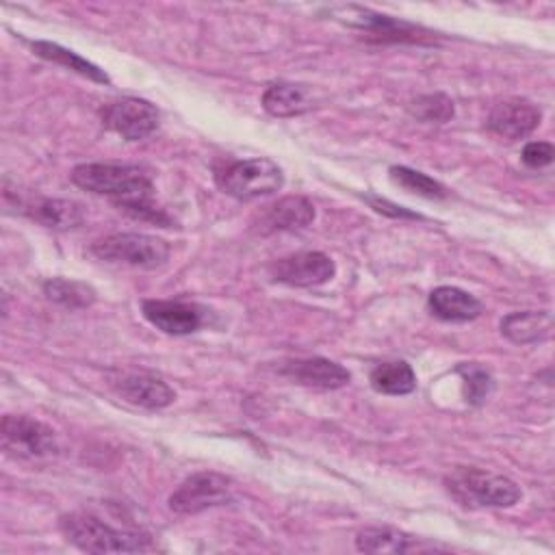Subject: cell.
<instances>
[{"instance_id":"6da1fadb","label":"cell","mask_w":555,"mask_h":555,"mask_svg":"<svg viewBox=\"0 0 555 555\" xmlns=\"http://www.w3.org/2000/svg\"><path fill=\"white\" fill-rule=\"evenodd\" d=\"M72 180L85 191L117 199L124 210H128L139 219H150L163 225L169 223V217L158 208H154L152 182L139 167L87 163V165L74 167Z\"/></svg>"},{"instance_id":"7a4b0ae2","label":"cell","mask_w":555,"mask_h":555,"mask_svg":"<svg viewBox=\"0 0 555 555\" xmlns=\"http://www.w3.org/2000/svg\"><path fill=\"white\" fill-rule=\"evenodd\" d=\"M449 494L464 507H512L520 499V488L496 473L457 466L444 477Z\"/></svg>"},{"instance_id":"3957f363","label":"cell","mask_w":555,"mask_h":555,"mask_svg":"<svg viewBox=\"0 0 555 555\" xmlns=\"http://www.w3.org/2000/svg\"><path fill=\"white\" fill-rule=\"evenodd\" d=\"M61 531L74 546L87 553H139L150 548L145 533L113 529L91 514L63 516Z\"/></svg>"},{"instance_id":"277c9868","label":"cell","mask_w":555,"mask_h":555,"mask_svg":"<svg viewBox=\"0 0 555 555\" xmlns=\"http://www.w3.org/2000/svg\"><path fill=\"white\" fill-rule=\"evenodd\" d=\"M91 251L102 260L139 269H156L169 258V245L163 238L139 232L111 234L93 243Z\"/></svg>"},{"instance_id":"5b68a950","label":"cell","mask_w":555,"mask_h":555,"mask_svg":"<svg viewBox=\"0 0 555 555\" xmlns=\"http://www.w3.org/2000/svg\"><path fill=\"white\" fill-rule=\"evenodd\" d=\"M219 186L236 199H256L280 191L282 169L269 158L236 160L217 176Z\"/></svg>"},{"instance_id":"8992f818","label":"cell","mask_w":555,"mask_h":555,"mask_svg":"<svg viewBox=\"0 0 555 555\" xmlns=\"http://www.w3.org/2000/svg\"><path fill=\"white\" fill-rule=\"evenodd\" d=\"M2 449L20 460H46L56 455L59 444L52 427L30 416L7 414L2 418Z\"/></svg>"},{"instance_id":"52a82bcc","label":"cell","mask_w":555,"mask_h":555,"mask_svg":"<svg viewBox=\"0 0 555 555\" xmlns=\"http://www.w3.org/2000/svg\"><path fill=\"white\" fill-rule=\"evenodd\" d=\"M232 481L230 477L215 473V470H202L186 477L169 496V507L176 514H197L208 507L225 505L232 501Z\"/></svg>"},{"instance_id":"ba28073f","label":"cell","mask_w":555,"mask_h":555,"mask_svg":"<svg viewBox=\"0 0 555 555\" xmlns=\"http://www.w3.org/2000/svg\"><path fill=\"white\" fill-rule=\"evenodd\" d=\"M104 124L126 141H141L158 126V111L139 98H121L104 108Z\"/></svg>"},{"instance_id":"9c48e42d","label":"cell","mask_w":555,"mask_h":555,"mask_svg":"<svg viewBox=\"0 0 555 555\" xmlns=\"http://www.w3.org/2000/svg\"><path fill=\"white\" fill-rule=\"evenodd\" d=\"M111 386L124 401L145 410H160L176 399L169 384L145 371H119L111 375Z\"/></svg>"},{"instance_id":"30bf717a","label":"cell","mask_w":555,"mask_h":555,"mask_svg":"<svg viewBox=\"0 0 555 555\" xmlns=\"http://www.w3.org/2000/svg\"><path fill=\"white\" fill-rule=\"evenodd\" d=\"M334 17H340L345 20L347 24L351 26H358V28H364L366 33L375 35L379 41H429L431 33L418 28V26H412L408 22H399L395 17H388V15H379V13H373L369 9H360V7H338L332 11Z\"/></svg>"},{"instance_id":"8fae6325","label":"cell","mask_w":555,"mask_h":555,"mask_svg":"<svg viewBox=\"0 0 555 555\" xmlns=\"http://www.w3.org/2000/svg\"><path fill=\"white\" fill-rule=\"evenodd\" d=\"M336 273L334 260L323 251H299L280 258L271 267V275L278 282L291 286H317L332 280Z\"/></svg>"},{"instance_id":"7c38bea8","label":"cell","mask_w":555,"mask_h":555,"mask_svg":"<svg viewBox=\"0 0 555 555\" xmlns=\"http://www.w3.org/2000/svg\"><path fill=\"white\" fill-rule=\"evenodd\" d=\"M540 108L527 100L499 102L488 115V128L505 139H525L540 124Z\"/></svg>"},{"instance_id":"4fadbf2b","label":"cell","mask_w":555,"mask_h":555,"mask_svg":"<svg viewBox=\"0 0 555 555\" xmlns=\"http://www.w3.org/2000/svg\"><path fill=\"white\" fill-rule=\"evenodd\" d=\"M282 375L288 379L301 384V386H312V388H323V390H334L345 384H349L351 375L345 366L325 360V358H297L288 360L282 364Z\"/></svg>"},{"instance_id":"5bb4252c","label":"cell","mask_w":555,"mask_h":555,"mask_svg":"<svg viewBox=\"0 0 555 555\" xmlns=\"http://www.w3.org/2000/svg\"><path fill=\"white\" fill-rule=\"evenodd\" d=\"M145 319L165 334L182 336L199 330L202 312L193 304L169 301V299H147L143 301Z\"/></svg>"},{"instance_id":"9a60e30c","label":"cell","mask_w":555,"mask_h":555,"mask_svg":"<svg viewBox=\"0 0 555 555\" xmlns=\"http://www.w3.org/2000/svg\"><path fill=\"white\" fill-rule=\"evenodd\" d=\"M429 308L444 321H470L483 312V306L470 293L455 286H438L429 295Z\"/></svg>"},{"instance_id":"2e32d148","label":"cell","mask_w":555,"mask_h":555,"mask_svg":"<svg viewBox=\"0 0 555 555\" xmlns=\"http://www.w3.org/2000/svg\"><path fill=\"white\" fill-rule=\"evenodd\" d=\"M553 330V317L544 310H525L512 312L501 321V334L516 345L544 340Z\"/></svg>"},{"instance_id":"e0dca14e","label":"cell","mask_w":555,"mask_h":555,"mask_svg":"<svg viewBox=\"0 0 555 555\" xmlns=\"http://www.w3.org/2000/svg\"><path fill=\"white\" fill-rule=\"evenodd\" d=\"M26 212L39 221L46 228L54 230H69L82 223L85 212L82 206L72 202V199H52V197H41L30 204H26Z\"/></svg>"},{"instance_id":"ac0fdd59","label":"cell","mask_w":555,"mask_h":555,"mask_svg":"<svg viewBox=\"0 0 555 555\" xmlns=\"http://www.w3.org/2000/svg\"><path fill=\"white\" fill-rule=\"evenodd\" d=\"M312 219L314 206L306 197L288 195L267 206L262 215V225H267V230H299L312 223Z\"/></svg>"},{"instance_id":"d6986e66","label":"cell","mask_w":555,"mask_h":555,"mask_svg":"<svg viewBox=\"0 0 555 555\" xmlns=\"http://www.w3.org/2000/svg\"><path fill=\"white\" fill-rule=\"evenodd\" d=\"M356 546L364 553H408L418 548L412 535H405L392 527H366L358 531Z\"/></svg>"},{"instance_id":"ffe728a7","label":"cell","mask_w":555,"mask_h":555,"mask_svg":"<svg viewBox=\"0 0 555 555\" xmlns=\"http://www.w3.org/2000/svg\"><path fill=\"white\" fill-rule=\"evenodd\" d=\"M262 106L273 117H293L306 113L310 108V100L301 87L275 82L262 93Z\"/></svg>"},{"instance_id":"44dd1931","label":"cell","mask_w":555,"mask_h":555,"mask_svg":"<svg viewBox=\"0 0 555 555\" xmlns=\"http://www.w3.org/2000/svg\"><path fill=\"white\" fill-rule=\"evenodd\" d=\"M33 50L37 56L46 59V61H52L56 65H63L89 80H95V82H108V76L98 67L93 65L91 61L78 56L76 52L59 46V43H52V41H33Z\"/></svg>"},{"instance_id":"7402d4cb","label":"cell","mask_w":555,"mask_h":555,"mask_svg":"<svg viewBox=\"0 0 555 555\" xmlns=\"http://www.w3.org/2000/svg\"><path fill=\"white\" fill-rule=\"evenodd\" d=\"M371 386L384 395H408L416 388V375L403 360L384 362L371 371Z\"/></svg>"},{"instance_id":"603a6c76","label":"cell","mask_w":555,"mask_h":555,"mask_svg":"<svg viewBox=\"0 0 555 555\" xmlns=\"http://www.w3.org/2000/svg\"><path fill=\"white\" fill-rule=\"evenodd\" d=\"M43 293L50 301L61 304L65 308H87L95 301V291L89 284L76 282V280H63V278L48 280L43 284Z\"/></svg>"},{"instance_id":"cb8c5ba5","label":"cell","mask_w":555,"mask_h":555,"mask_svg":"<svg viewBox=\"0 0 555 555\" xmlns=\"http://www.w3.org/2000/svg\"><path fill=\"white\" fill-rule=\"evenodd\" d=\"M390 178L399 184V186H403L405 191H410V193H416V195H421V197H429V199H440V197H444L447 195V189L440 184V182H436L434 178H429V176H425V173H421V171H414V169H410V167H390Z\"/></svg>"},{"instance_id":"d4e9b609","label":"cell","mask_w":555,"mask_h":555,"mask_svg":"<svg viewBox=\"0 0 555 555\" xmlns=\"http://www.w3.org/2000/svg\"><path fill=\"white\" fill-rule=\"evenodd\" d=\"M410 113L423 121H449L455 113L451 98H447L444 93H427V95H418L416 100H412L410 104Z\"/></svg>"},{"instance_id":"484cf974","label":"cell","mask_w":555,"mask_h":555,"mask_svg":"<svg viewBox=\"0 0 555 555\" xmlns=\"http://www.w3.org/2000/svg\"><path fill=\"white\" fill-rule=\"evenodd\" d=\"M457 373L462 375L464 397H466L468 403L479 405L490 397L494 384H492V377L486 369H481L479 364H460Z\"/></svg>"},{"instance_id":"4316f807","label":"cell","mask_w":555,"mask_h":555,"mask_svg":"<svg viewBox=\"0 0 555 555\" xmlns=\"http://www.w3.org/2000/svg\"><path fill=\"white\" fill-rule=\"evenodd\" d=\"M555 156V150L551 143L546 141H531L525 145L522 150V163L531 169H540V167H546Z\"/></svg>"}]
</instances>
